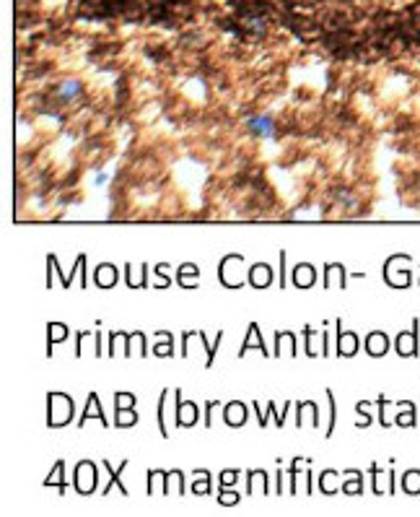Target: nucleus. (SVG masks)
I'll return each mask as SVG.
<instances>
[{
    "label": "nucleus",
    "instance_id": "nucleus-2",
    "mask_svg": "<svg viewBox=\"0 0 420 517\" xmlns=\"http://www.w3.org/2000/svg\"><path fill=\"white\" fill-rule=\"evenodd\" d=\"M78 89H81L78 83H76V81H70V83H65V86H62V91H60V94H62L65 99H70L73 94H78Z\"/></svg>",
    "mask_w": 420,
    "mask_h": 517
},
{
    "label": "nucleus",
    "instance_id": "nucleus-1",
    "mask_svg": "<svg viewBox=\"0 0 420 517\" xmlns=\"http://www.w3.org/2000/svg\"><path fill=\"white\" fill-rule=\"evenodd\" d=\"M252 130H254V133H260V136H264V138H267V136L273 133V122H270L267 117H254V120H252Z\"/></svg>",
    "mask_w": 420,
    "mask_h": 517
}]
</instances>
